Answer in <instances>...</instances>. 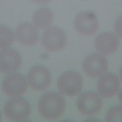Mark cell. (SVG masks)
<instances>
[{
    "label": "cell",
    "mask_w": 122,
    "mask_h": 122,
    "mask_svg": "<svg viewBox=\"0 0 122 122\" xmlns=\"http://www.w3.org/2000/svg\"><path fill=\"white\" fill-rule=\"evenodd\" d=\"M21 64V56L16 50L5 48L0 51V72L10 73L17 71Z\"/></svg>",
    "instance_id": "10"
},
{
    "label": "cell",
    "mask_w": 122,
    "mask_h": 122,
    "mask_svg": "<svg viewBox=\"0 0 122 122\" xmlns=\"http://www.w3.org/2000/svg\"><path fill=\"white\" fill-rule=\"evenodd\" d=\"M27 78L30 86L37 91H42L47 88L51 80L50 71L45 66L41 65L31 68L28 73Z\"/></svg>",
    "instance_id": "9"
},
{
    "label": "cell",
    "mask_w": 122,
    "mask_h": 122,
    "mask_svg": "<svg viewBox=\"0 0 122 122\" xmlns=\"http://www.w3.org/2000/svg\"><path fill=\"white\" fill-rule=\"evenodd\" d=\"M105 120L106 122H122V106L115 105L111 107L106 114Z\"/></svg>",
    "instance_id": "16"
},
{
    "label": "cell",
    "mask_w": 122,
    "mask_h": 122,
    "mask_svg": "<svg viewBox=\"0 0 122 122\" xmlns=\"http://www.w3.org/2000/svg\"><path fill=\"white\" fill-rule=\"evenodd\" d=\"M76 105L78 110L86 116H92L97 113L102 107L101 97L93 92H85L78 96Z\"/></svg>",
    "instance_id": "5"
},
{
    "label": "cell",
    "mask_w": 122,
    "mask_h": 122,
    "mask_svg": "<svg viewBox=\"0 0 122 122\" xmlns=\"http://www.w3.org/2000/svg\"><path fill=\"white\" fill-rule=\"evenodd\" d=\"M15 35L17 41L26 46H32L38 43L39 33L37 28L32 23H20L16 28Z\"/></svg>",
    "instance_id": "11"
},
{
    "label": "cell",
    "mask_w": 122,
    "mask_h": 122,
    "mask_svg": "<svg viewBox=\"0 0 122 122\" xmlns=\"http://www.w3.org/2000/svg\"><path fill=\"white\" fill-rule=\"evenodd\" d=\"M67 37L65 31L58 27H48L41 36L43 47L50 51H57L64 48L66 43Z\"/></svg>",
    "instance_id": "4"
},
{
    "label": "cell",
    "mask_w": 122,
    "mask_h": 122,
    "mask_svg": "<svg viewBox=\"0 0 122 122\" xmlns=\"http://www.w3.org/2000/svg\"><path fill=\"white\" fill-rule=\"evenodd\" d=\"M53 20V13L49 8L41 7L37 10L32 16L33 24L41 29L49 27Z\"/></svg>",
    "instance_id": "14"
},
{
    "label": "cell",
    "mask_w": 122,
    "mask_h": 122,
    "mask_svg": "<svg viewBox=\"0 0 122 122\" xmlns=\"http://www.w3.org/2000/svg\"><path fill=\"white\" fill-rule=\"evenodd\" d=\"M120 82L118 77L112 73H107L99 79L97 91L103 98H109L115 95L118 92Z\"/></svg>",
    "instance_id": "12"
},
{
    "label": "cell",
    "mask_w": 122,
    "mask_h": 122,
    "mask_svg": "<svg viewBox=\"0 0 122 122\" xmlns=\"http://www.w3.org/2000/svg\"><path fill=\"white\" fill-rule=\"evenodd\" d=\"M4 112L11 121L22 122L27 120L31 113V107L24 98L15 97L10 99L4 104Z\"/></svg>",
    "instance_id": "2"
},
{
    "label": "cell",
    "mask_w": 122,
    "mask_h": 122,
    "mask_svg": "<svg viewBox=\"0 0 122 122\" xmlns=\"http://www.w3.org/2000/svg\"><path fill=\"white\" fill-rule=\"evenodd\" d=\"M83 86V80L81 75L74 71L64 72L59 77L57 86L63 94L73 96L81 91Z\"/></svg>",
    "instance_id": "3"
},
{
    "label": "cell",
    "mask_w": 122,
    "mask_h": 122,
    "mask_svg": "<svg viewBox=\"0 0 122 122\" xmlns=\"http://www.w3.org/2000/svg\"><path fill=\"white\" fill-rule=\"evenodd\" d=\"M32 2L40 5H46L50 3L52 0H30Z\"/></svg>",
    "instance_id": "18"
},
{
    "label": "cell",
    "mask_w": 122,
    "mask_h": 122,
    "mask_svg": "<svg viewBox=\"0 0 122 122\" xmlns=\"http://www.w3.org/2000/svg\"></svg>",
    "instance_id": "22"
},
{
    "label": "cell",
    "mask_w": 122,
    "mask_h": 122,
    "mask_svg": "<svg viewBox=\"0 0 122 122\" xmlns=\"http://www.w3.org/2000/svg\"><path fill=\"white\" fill-rule=\"evenodd\" d=\"M114 29L117 36L122 38V15L116 19L114 25Z\"/></svg>",
    "instance_id": "17"
},
{
    "label": "cell",
    "mask_w": 122,
    "mask_h": 122,
    "mask_svg": "<svg viewBox=\"0 0 122 122\" xmlns=\"http://www.w3.org/2000/svg\"><path fill=\"white\" fill-rule=\"evenodd\" d=\"M66 103L63 97L58 92H47L39 99L38 107L40 115L44 119L55 120L63 113Z\"/></svg>",
    "instance_id": "1"
},
{
    "label": "cell",
    "mask_w": 122,
    "mask_h": 122,
    "mask_svg": "<svg viewBox=\"0 0 122 122\" xmlns=\"http://www.w3.org/2000/svg\"><path fill=\"white\" fill-rule=\"evenodd\" d=\"M120 77L121 78V80L122 81V67H121L120 71Z\"/></svg>",
    "instance_id": "20"
},
{
    "label": "cell",
    "mask_w": 122,
    "mask_h": 122,
    "mask_svg": "<svg viewBox=\"0 0 122 122\" xmlns=\"http://www.w3.org/2000/svg\"><path fill=\"white\" fill-rule=\"evenodd\" d=\"M118 99L120 102L122 104V90L119 92L118 94Z\"/></svg>",
    "instance_id": "19"
},
{
    "label": "cell",
    "mask_w": 122,
    "mask_h": 122,
    "mask_svg": "<svg viewBox=\"0 0 122 122\" xmlns=\"http://www.w3.org/2000/svg\"><path fill=\"white\" fill-rule=\"evenodd\" d=\"M108 66L106 58L99 53H92L88 55L82 63L83 71L88 76L97 77L103 74Z\"/></svg>",
    "instance_id": "8"
},
{
    "label": "cell",
    "mask_w": 122,
    "mask_h": 122,
    "mask_svg": "<svg viewBox=\"0 0 122 122\" xmlns=\"http://www.w3.org/2000/svg\"><path fill=\"white\" fill-rule=\"evenodd\" d=\"M119 45V41L117 35L111 32L100 33L95 41L96 50L103 55H110L115 52Z\"/></svg>",
    "instance_id": "13"
},
{
    "label": "cell",
    "mask_w": 122,
    "mask_h": 122,
    "mask_svg": "<svg viewBox=\"0 0 122 122\" xmlns=\"http://www.w3.org/2000/svg\"><path fill=\"white\" fill-rule=\"evenodd\" d=\"M2 87L3 92L8 96L20 97L26 92L28 82L24 75L19 73H13L4 79Z\"/></svg>",
    "instance_id": "7"
},
{
    "label": "cell",
    "mask_w": 122,
    "mask_h": 122,
    "mask_svg": "<svg viewBox=\"0 0 122 122\" xmlns=\"http://www.w3.org/2000/svg\"><path fill=\"white\" fill-rule=\"evenodd\" d=\"M74 26L79 33L84 36H91L97 32L99 24L94 13L89 11H83L76 16Z\"/></svg>",
    "instance_id": "6"
},
{
    "label": "cell",
    "mask_w": 122,
    "mask_h": 122,
    "mask_svg": "<svg viewBox=\"0 0 122 122\" xmlns=\"http://www.w3.org/2000/svg\"><path fill=\"white\" fill-rule=\"evenodd\" d=\"M14 40L13 30L6 25H0V48H9L13 43Z\"/></svg>",
    "instance_id": "15"
},
{
    "label": "cell",
    "mask_w": 122,
    "mask_h": 122,
    "mask_svg": "<svg viewBox=\"0 0 122 122\" xmlns=\"http://www.w3.org/2000/svg\"><path fill=\"white\" fill-rule=\"evenodd\" d=\"M1 112H0V121H1Z\"/></svg>",
    "instance_id": "21"
}]
</instances>
